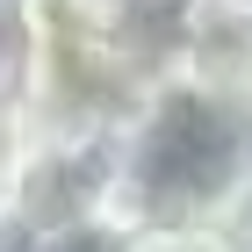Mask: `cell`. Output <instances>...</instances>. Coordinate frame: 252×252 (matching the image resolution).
<instances>
[{
    "label": "cell",
    "mask_w": 252,
    "mask_h": 252,
    "mask_svg": "<svg viewBox=\"0 0 252 252\" xmlns=\"http://www.w3.org/2000/svg\"><path fill=\"white\" fill-rule=\"evenodd\" d=\"M252 188V116L245 101L216 94L180 65L137 87L108 137V209L130 223H216Z\"/></svg>",
    "instance_id": "6da1fadb"
},
{
    "label": "cell",
    "mask_w": 252,
    "mask_h": 252,
    "mask_svg": "<svg viewBox=\"0 0 252 252\" xmlns=\"http://www.w3.org/2000/svg\"><path fill=\"white\" fill-rule=\"evenodd\" d=\"M166 65L216 94H252V0H173L166 15Z\"/></svg>",
    "instance_id": "7a4b0ae2"
},
{
    "label": "cell",
    "mask_w": 252,
    "mask_h": 252,
    "mask_svg": "<svg viewBox=\"0 0 252 252\" xmlns=\"http://www.w3.org/2000/svg\"><path fill=\"white\" fill-rule=\"evenodd\" d=\"M29 158H36V123H29V101H22V79H15V22H7V43H0V231L22 209Z\"/></svg>",
    "instance_id": "3957f363"
},
{
    "label": "cell",
    "mask_w": 252,
    "mask_h": 252,
    "mask_svg": "<svg viewBox=\"0 0 252 252\" xmlns=\"http://www.w3.org/2000/svg\"><path fill=\"white\" fill-rule=\"evenodd\" d=\"M130 216L94 202V209H72V216H43V223H22L15 252H130Z\"/></svg>",
    "instance_id": "277c9868"
},
{
    "label": "cell",
    "mask_w": 252,
    "mask_h": 252,
    "mask_svg": "<svg viewBox=\"0 0 252 252\" xmlns=\"http://www.w3.org/2000/svg\"><path fill=\"white\" fill-rule=\"evenodd\" d=\"M130 252H238V238L216 223H137Z\"/></svg>",
    "instance_id": "5b68a950"
},
{
    "label": "cell",
    "mask_w": 252,
    "mask_h": 252,
    "mask_svg": "<svg viewBox=\"0 0 252 252\" xmlns=\"http://www.w3.org/2000/svg\"><path fill=\"white\" fill-rule=\"evenodd\" d=\"M245 116H252V94H245Z\"/></svg>",
    "instance_id": "8992f818"
}]
</instances>
